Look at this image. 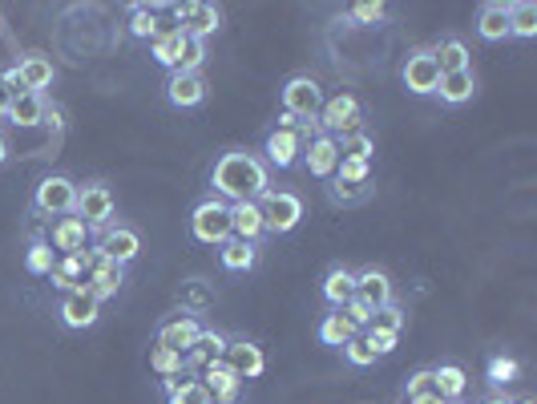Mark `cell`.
Returning <instances> with one entry per match:
<instances>
[{
    "label": "cell",
    "instance_id": "7dc6e473",
    "mask_svg": "<svg viewBox=\"0 0 537 404\" xmlns=\"http://www.w3.org/2000/svg\"><path fill=\"white\" fill-rule=\"evenodd\" d=\"M344 356H348V364H356V368H372V364H376V356L368 352V344H364L360 336H352V340L344 344Z\"/></svg>",
    "mask_w": 537,
    "mask_h": 404
},
{
    "label": "cell",
    "instance_id": "db71d44e",
    "mask_svg": "<svg viewBox=\"0 0 537 404\" xmlns=\"http://www.w3.org/2000/svg\"><path fill=\"white\" fill-rule=\"evenodd\" d=\"M9 162V138H5V130H0V166Z\"/></svg>",
    "mask_w": 537,
    "mask_h": 404
},
{
    "label": "cell",
    "instance_id": "5bb4252c",
    "mask_svg": "<svg viewBox=\"0 0 537 404\" xmlns=\"http://www.w3.org/2000/svg\"><path fill=\"white\" fill-rule=\"evenodd\" d=\"M198 336H202V324L194 316H186V312H178V316L158 324V348H170V352H182V356L194 348Z\"/></svg>",
    "mask_w": 537,
    "mask_h": 404
},
{
    "label": "cell",
    "instance_id": "277c9868",
    "mask_svg": "<svg viewBox=\"0 0 537 404\" xmlns=\"http://www.w3.org/2000/svg\"><path fill=\"white\" fill-rule=\"evenodd\" d=\"M77 207V182L69 174H45L33 190V211L41 219H65Z\"/></svg>",
    "mask_w": 537,
    "mask_h": 404
},
{
    "label": "cell",
    "instance_id": "7c38bea8",
    "mask_svg": "<svg viewBox=\"0 0 537 404\" xmlns=\"http://www.w3.org/2000/svg\"><path fill=\"white\" fill-rule=\"evenodd\" d=\"M223 364L247 384V380H255V376H263V368H267V356H263V348L255 344V340H227V352H223Z\"/></svg>",
    "mask_w": 537,
    "mask_h": 404
},
{
    "label": "cell",
    "instance_id": "4fadbf2b",
    "mask_svg": "<svg viewBox=\"0 0 537 404\" xmlns=\"http://www.w3.org/2000/svg\"><path fill=\"white\" fill-rule=\"evenodd\" d=\"M299 158H303V166H307V174H311V178H332V174H336V166H340L336 138H328V134L307 138Z\"/></svg>",
    "mask_w": 537,
    "mask_h": 404
},
{
    "label": "cell",
    "instance_id": "ba28073f",
    "mask_svg": "<svg viewBox=\"0 0 537 404\" xmlns=\"http://www.w3.org/2000/svg\"><path fill=\"white\" fill-rule=\"evenodd\" d=\"M93 251H97L101 259L118 263V267H130V263L142 255V235H138L134 227H126V223H114V227L97 231V243H93Z\"/></svg>",
    "mask_w": 537,
    "mask_h": 404
},
{
    "label": "cell",
    "instance_id": "816d5d0a",
    "mask_svg": "<svg viewBox=\"0 0 537 404\" xmlns=\"http://www.w3.org/2000/svg\"><path fill=\"white\" fill-rule=\"evenodd\" d=\"M9 106H13V93H9L5 85H0V118H5V114H9Z\"/></svg>",
    "mask_w": 537,
    "mask_h": 404
},
{
    "label": "cell",
    "instance_id": "6f0895ef",
    "mask_svg": "<svg viewBox=\"0 0 537 404\" xmlns=\"http://www.w3.org/2000/svg\"><path fill=\"white\" fill-rule=\"evenodd\" d=\"M453 404H461V400H453Z\"/></svg>",
    "mask_w": 537,
    "mask_h": 404
},
{
    "label": "cell",
    "instance_id": "d4e9b609",
    "mask_svg": "<svg viewBox=\"0 0 537 404\" xmlns=\"http://www.w3.org/2000/svg\"><path fill=\"white\" fill-rule=\"evenodd\" d=\"M437 93H441L445 106H465V101H473V93H477V77H473V69H461V73H441Z\"/></svg>",
    "mask_w": 537,
    "mask_h": 404
},
{
    "label": "cell",
    "instance_id": "f5cc1de1",
    "mask_svg": "<svg viewBox=\"0 0 537 404\" xmlns=\"http://www.w3.org/2000/svg\"><path fill=\"white\" fill-rule=\"evenodd\" d=\"M408 404H449V400L437 396V392H428V396H416V400H408Z\"/></svg>",
    "mask_w": 537,
    "mask_h": 404
},
{
    "label": "cell",
    "instance_id": "44dd1931",
    "mask_svg": "<svg viewBox=\"0 0 537 404\" xmlns=\"http://www.w3.org/2000/svg\"><path fill=\"white\" fill-rule=\"evenodd\" d=\"M45 114H49L45 93H17L5 118H9L13 126H21V130H33V126H45Z\"/></svg>",
    "mask_w": 537,
    "mask_h": 404
},
{
    "label": "cell",
    "instance_id": "4316f807",
    "mask_svg": "<svg viewBox=\"0 0 537 404\" xmlns=\"http://www.w3.org/2000/svg\"><path fill=\"white\" fill-rule=\"evenodd\" d=\"M223 352H227V336L202 328V336H198L194 348L186 352V372H190V368H206V364H214V360H223Z\"/></svg>",
    "mask_w": 537,
    "mask_h": 404
},
{
    "label": "cell",
    "instance_id": "484cf974",
    "mask_svg": "<svg viewBox=\"0 0 537 404\" xmlns=\"http://www.w3.org/2000/svg\"><path fill=\"white\" fill-rule=\"evenodd\" d=\"M182 45H186V33L178 29V25H170V29H162L154 41H150V57L162 65V69H178V57H182Z\"/></svg>",
    "mask_w": 537,
    "mask_h": 404
},
{
    "label": "cell",
    "instance_id": "ac0fdd59",
    "mask_svg": "<svg viewBox=\"0 0 537 404\" xmlns=\"http://www.w3.org/2000/svg\"><path fill=\"white\" fill-rule=\"evenodd\" d=\"M202 384H206V392H210L214 404H235L239 392H243V380H239L223 360H214V364L202 368Z\"/></svg>",
    "mask_w": 537,
    "mask_h": 404
},
{
    "label": "cell",
    "instance_id": "6da1fadb",
    "mask_svg": "<svg viewBox=\"0 0 537 404\" xmlns=\"http://www.w3.org/2000/svg\"><path fill=\"white\" fill-rule=\"evenodd\" d=\"M210 186H214V198L231 202V207L235 202H259L271 190V170L251 150H227L210 166Z\"/></svg>",
    "mask_w": 537,
    "mask_h": 404
},
{
    "label": "cell",
    "instance_id": "d6a6232c",
    "mask_svg": "<svg viewBox=\"0 0 537 404\" xmlns=\"http://www.w3.org/2000/svg\"><path fill=\"white\" fill-rule=\"evenodd\" d=\"M509 37H537V5L533 0H513L509 5Z\"/></svg>",
    "mask_w": 537,
    "mask_h": 404
},
{
    "label": "cell",
    "instance_id": "74e56055",
    "mask_svg": "<svg viewBox=\"0 0 537 404\" xmlns=\"http://www.w3.org/2000/svg\"><path fill=\"white\" fill-rule=\"evenodd\" d=\"M53 267H57L53 247H49L45 239H33L29 251H25V271H29V275H53Z\"/></svg>",
    "mask_w": 537,
    "mask_h": 404
},
{
    "label": "cell",
    "instance_id": "d590c367",
    "mask_svg": "<svg viewBox=\"0 0 537 404\" xmlns=\"http://www.w3.org/2000/svg\"><path fill=\"white\" fill-rule=\"evenodd\" d=\"M368 194H372V182H344L332 174V186H328L332 207H360V202H368Z\"/></svg>",
    "mask_w": 537,
    "mask_h": 404
},
{
    "label": "cell",
    "instance_id": "3957f363",
    "mask_svg": "<svg viewBox=\"0 0 537 404\" xmlns=\"http://www.w3.org/2000/svg\"><path fill=\"white\" fill-rule=\"evenodd\" d=\"M190 235L198 243H206V247H223L231 239V202L214 198V194L202 198L194 207V215H190Z\"/></svg>",
    "mask_w": 537,
    "mask_h": 404
},
{
    "label": "cell",
    "instance_id": "7a4b0ae2",
    "mask_svg": "<svg viewBox=\"0 0 537 404\" xmlns=\"http://www.w3.org/2000/svg\"><path fill=\"white\" fill-rule=\"evenodd\" d=\"M114 215H118V198L105 182H77V207H73V219H81L89 231H105L114 227Z\"/></svg>",
    "mask_w": 537,
    "mask_h": 404
},
{
    "label": "cell",
    "instance_id": "11a10c76",
    "mask_svg": "<svg viewBox=\"0 0 537 404\" xmlns=\"http://www.w3.org/2000/svg\"><path fill=\"white\" fill-rule=\"evenodd\" d=\"M481 404H509V396H505V392H493V396H485Z\"/></svg>",
    "mask_w": 537,
    "mask_h": 404
},
{
    "label": "cell",
    "instance_id": "e0dca14e",
    "mask_svg": "<svg viewBox=\"0 0 537 404\" xmlns=\"http://www.w3.org/2000/svg\"><path fill=\"white\" fill-rule=\"evenodd\" d=\"M263 162H267V170L275 166V170H291L295 162H299V154H303V138L295 134V130H271L267 138H263Z\"/></svg>",
    "mask_w": 537,
    "mask_h": 404
},
{
    "label": "cell",
    "instance_id": "836d02e7",
    "mask_svg": "<svg viewBox=\"0 0 537 404\" xmlns=\"http://www.w3.org/2000/svg\"><path fill=\"white\" fill-rule=\"evenodd\" d=\"M158 5H134L130 9V37H138V41H154L158 33H162V21H158Z\"/></svg>",
    "mask_w": 537,
    "mask_h": 404
},
{
    "label": "cell",
    "instance_id": "f1b7e54d",
    "mask_svg": "<svg viewBox=\"0 0 537 404\" xmlns=\"http://www.w3.org/2000/svg\"><path fill=\"white\" fill-rule=\"evenodd\" d=\"M166 404H214V400H210L202 380L174 376V380H166Z\"/></svg>",
    "mask_w": 537,
    "mask_h": 404
},
{
    "label": "cell",
    "instance_id": "b9f144b4",
    "mask_svg": "<svg viewBox=\"0 0 537 404\" xmlns=\"http://www.w3.org/2000/svg\"><path fill=\"white\" fill-rule=\"evenodd\" d=\"M202 65H206V41L186 37V45H182V57H178V69H174V73H202Z\"/></svg>",
    "mask_w": 537,
    "mask_h": 404
},
{
    "label": "cell",
    "instance_id": "e575fe53",
    "mask_svg": "<svg viewBox=\"0 0 537 404\" xmlns=\"http://www.w3.org/2000/svg\"><path fill=\"white\" fill-rule=\"evenodd\" d=\"M433 57H437V65H441V73H461V69H473L469 65V45L465 41H457V37H449V41H441L437 49H433Z\"/></svg>",
    "mask_w": 537,
    "mask_h": 404
},
{
    "label": "cell",
    "instance_id": "603a6c76",
    "mask_svg": "<svg viewBox=\"0 0 537 404\" xmlns=\"http://www.w3.org/2000/svg\"><path fill=\"white\" fill-rule=\"evenodd\" d=\"M267 231H263V215H259V202H235L231 207V239H243V243H259Z\"/></svg>",
    "mask_w": 537,
    "mask_h": 404
},
{
    "label": "cell",
    "instance_id": "60d3db41",
    "mask_svg": "<svg viewBox=\"0 0 537 404\" xmlns=\"http://www.w3.org/2000/svg\"><path fill=\"white\" fill-rule=\"evenodd\" d=\"M485 380H489L493 388L513 384V380H517V360H513V356H493V360L485 364Z\"/></svg>",
    "mask_w": 537,
    "mask_h": 404
},
{
    "label": "cell",
    "instance_id": "8d00e7d4",
    "mask_svg": "<svg viewBox=\"0 0 537 404\" xmlns=\"http://www.w3.org/2000/svg\"><path fill=\"white\" fill-rule=\"evenodd\" d=\"M336 150H340L344 162H372V158H376V142H372V134H364V130L336 138Z\"/></svg>",
    "mask_w": 537,
    "mask_h": 404
},
{
    "label": "cell",
    "instance_id": "30bf717a",
    "mask_svg": "<svg viewBox=\"0 0 537 404\" xmlns=\"http://www.w3.org/2000/svg\"><path fill=\"white\" fill-rule=\"evenodd\" d=\"M61 324L69 328V332H85V328H93L97 324V316H101V303L93 299V291L89 287H73V291H65L61 295Z\"/></svg>",
    "mask_w": 537,
    "mask_h": 404
},
{
    "label": "cell",
    "instance_id": "7bdbcfd3",
    "mask_svg": "<svg viewBox=\"0 0 537 404\" xmlns=\"http://www.w3.org/2000/svg\"><path fill=\"white\" fill-rule=\"evenodd\" d=\"M384 17H388V9L380 5V0H360V5L348 9V21L352 25H380Z\"/></svg>",
    "mask_w": 537,
    "mask_h": 404
},
{
    "label": "cell",
    "instance_id": "f907efd6",
    "mask_svg": "<svg viewBox=\"0 0 537 404\" xmlns=\"http://www.w3.org/2000/svg\"><path fill=\"white\" fill-rule=\"evenodd\" d=\"M0 85H5L13 97H17V93H25V85H21V69H17V65H9L5 73H0Z\"/></svg>",
    "mask_w": 537,
    "mask_h": 404
},
{
    "label": "cell",
    "instance_id": "9a60e30c",
    "mask_svg": "<svg viewBox=\"0 0 537 404\" xmlns=\"http://www.w3.org/2000/svg\"><path fill=\"white\" fill-rule=\"evenodd\" d=\"M356 303H364V308L376 316L380 308H388V303H392V279L380 267H364L356 275Z\"/></svg>",
    "mask_w": 537,
    "mask_h": 404
},
{
    "label": "cell",
    "instance_id": "8992f818",
    "mask_svg": "<svg viewBox=\"0 0 537 404\" xmlns=\"http://www.w3.org/2000/svg\"><path fill=\"white\" fill-rule=\"evenodd\" d=\"M319 110H324V89H319L315 77L299 73L283 85V114H291L295 122H315Z\"/></svg>",
    "mask_w": 537,
    "mask_h": 404
},
{
    "label": "cell",
    "instance_id": "f6af8a7d",
    "mask_svg": "<svg viewBox=\"0 0 537 404\" xmlns=\"http://www.w3.org/2000/svg\"><path fill=\"white\" fill-rule=\"evenodd\" d=\"M368 328H380V332L400 336V332H404V312L396 308V303H388V308H380V312L372 316V324H368Z\"/></svg>",
    "mask_w": 537,
    "mask_h": 404
},
{
    "label": "cell",
    "instance_id": "d6986e66",
    "mask_svg": "<svg viewBox=\"0 0 537 404\" xmlns=\"http://www.w3.org/2000/svg\"><path fill=\"white\" fill-rule=\"evenodd\" d=\"M122 283H126V267H118V263H110V259H97V267H93V271H89V279H85V287L93 291V299H97V303L118 299Z\"/></svg>",
    "mask_w": 537,
    "mask_h": 404
},
{
    "label": "cell",
    "instance_id": "cb8c5ba5",
    "mask_svg": "<svg viewBox=\"0 0 537 404\" xmlns=\"http://www.w3.org/2000/svg\"><path fill=\"white\" fill-rule=\"evenodd\" d=\"M17 69H21V85H25V93H45V89L57 81L53 61H49V57H41V53L21 57V61H17Z\"/></svg>",
    "mask_w": 537,
    "mask_h": 404
},
{
    "label": "cell",
    "instance_id": "7402d4cb",
    "mask_svg": "<svg viewBox=\"0 0 537 404\" xmlns=\"http://www.w3.org/2000/svg\"><path fill=\"white\" fill-rule=\"evenodd\" d=\"M477 37L497 45V41H509V5H501V0H489V5H481L477 13Z\"/></svg>",
    "mask_w": 537,
    "mask_h": 404
},
{
    "label": "cell",
    "instance_id": "2e32d148",
    "mask_svg": "<svg viewBox=\"0 0 537 404\" xmlns=\"http://www.w3.org/2000/svg\"><path fill=\"white\" fill-rule=\"evenodd\" d=\"M166 101H170L174 110H198L202 101H206V77L202 73H170Z\"/></svg>",
    "mask_w": 537,
    "mask_h": 404
},
{
    "label": "cell",
    "instance_id": "ffe728a7",
    "mask_svg": "<svg viewBox=\"0 0 537 404\" xmlns=\"http://www.w3.org/2000/svg\"><path fill=\"white\" fill-rule=\"evenodd\" d=\"M45 243L53 247V255H57V251H61V255H77V251H85V243H89V227H85L81 219L65 215V219L53 223V235H49Z\"/></svg>",
    "mask_w": 537,
    "mask_h": 404
},
{
    "label": "cell",
    "instance_id": "681fc988",
    "mask_svg": "<svg viewBox=\"0 0 537 404\" xmlns=\"http://www.w3.org/2000/svg\"><path fill=\"white\" fill-rule=\"evenodd\" d=\"M428 392H437V384H433V368H420V372L408 380V400L428 396Z\"/></svg>",
    "mask_w": 537,
    "mask_h": 404
},
{
    "label": "cell",
    "instance_id": "4dcf8cb0",
    "mask_svg": "<svg viewBox=\"0 0 537 404\" xmlns=\"http://www.w3.org/2000/svg\"><path fill=\"white\" fill-rule=\"evenodd\" d=\"M219 259L227 271H251L259 263V243H243V239H227L219 247Z\"/></svg>",
    "mask_w": 537,
    "mask_h": 404
},
{
    "label": "cell",
    "instance_id": "1f68e13d",
    "mask_svg": "<svg viewBox=\"0 0 537 404\" xmlns=\"http://www.w3.org/2000/svg\"><path fill=\"white\" fill-rule=\"evenodd\" d=\"M433 384H437V396H445V400L453 404V400L465 396L469 376H465V368H457V364H441V368H433Z\"/></svg>",
    "mask_w": 537,
    "mask_h": 404
},
{
    "label": "cell",
    "instance_id": "f35d334b",
    "mask_svg": "<svg viewBox=\"0 0 537 404\" xmlns=\"http://www.w3.org/2000/svg\"><path fill=\"white\" fill-rule=\"evenodd\" d=\"M356 332H352V324L340 316V312H332V316H324V324H319V340H324L328 348H344L348 340H352Z\"/></svg>",
    "mask_w": 537,
    "mask_h": 404
},
{
    "label": "cell",
    "instance_id": "c3c4849f",
    "mask_svg": "<svg viewBox=\"0 0 537 404\" xmlns=\"http://www.w3.org/2000/svg\"><path fill=\"white\" fill-rule=\"evenodd\" d=\"M340 316H344V320L352 324V332H356V336H360V332H364V328L372 324V312L364 308V303H356V299L348 303V308H340Z\"/></svg>",
    "mask_w": 537,
    "mask_h": 404
},
{
    "label": "cell",
    "instance_id": "52a82bcc",
    "mask_svg": "<svg viewBox=\"0 0 537 404\" xmlns=\"http://www.w3.org/2000/svg\"><path fill=\"white\" fill-rule=\"evenodd\" d=\"M315 130L328 134V138H344V134H356L360 130V101L352 93H336L324 101V110L315 118Z\"/></svg>",
    "mask_w": 537,
    "mask_h": 404
},
{
    "label": "cell",
    "instance_id": "83f0119b",
    "mask_svg": "<svg viewBox=\"0 0 537 404\" xmlns=\"http://www.w3.org/2000/svg\"><path fill=\"white\" fill-rule=\"evenodd\" d=\"M324 299L332 303L336 312L348 308V303L356 299V275H352L348 267H332V271L324 275Z\"/></svg>",
    "mask_w": 537,
    "mask_h": 404
},
{
    "label": "cell",
    "instance_id": "9f6ffc18",
    "mask_svg": "<svg viewBox=\"0 0 537 404\" xmlns=\"http://www.w3.org/2000/svg\"><path fill=\"white\" fill-rule=\"evenodd\" d=\"M509 404H533V400H529V396H521V400H509Z\"/></svg>",
    "mask_w": 537,
    "mask_h": 404
},
{
    "label": "cell",
    "instance_id": "ee69618b",
    "mask_svg": "<svg viewBox=\"0 0 537 404\" xmlns=\"http://www.w3.org/2000/svg\"><path fill=\"white\" fill-rule=\"evenodd\" d=\"M360 340L368 344V352H372V356H392V352H396V344H400V336L380 332V328H364V336H360Z\"/></svg>",
    "mask_w": 537,
    "mask_h": 404
},
{
    "label": "cell",
    "instance_id": "f546056e",
    "mask_svg": "<svg viewBox=\"0 0 537 404\" xmlns=\"http://www.w3.org/2000/svg\"><path fill=\"white\" fill-rule=\"evenodd\" d=\"M178 303H182V312H186V316L198 320V316L210 308V303H214V291H210L206 279H186V283L178 287Z\"/></svg>",
    "mask_w": 537,
    "mask_h": 404
},
{
    "label": "cell",
    "instance_id": "ab89813d",
    "mask_svg": "<svg viewBox=\"0 0 537 404\" xmlns=\"http://www.w3.org/2000/svg\"><path fill=\"white\" fill-rule=\"evenodd\" d=\"M150 368L162 380H174V376H186V356L182 352H170V348H154L150 352Z\"/></svg>",
    "mask_w": 537,
    "mask_h": 404
},
{
    "label": "cell",
    "instance_id": "9c48e42d",
    "mask_svg": "<svg viewBox=\"0 0 537 404\" xmlns=\"http://www.w3.org/2000/svg\"><path fill=\"white\" fill-rule=\"evenodd\" d=\"M400 81H404V89L416 93V97L437 93V85H441V65H437L433 49H412V53L404 57V65H400Z\"/></svg>",
    "mask_w": 537,
    "mask_h": 404
},
{
    "label": "cell",
    "instance_id": "bcb514c9",
    "mask_svg": "<svg viewBox=\"0 0 537 404\" xmlns=\"http://www.w3.org/2000/svg\"><path fill=\"white\" fill-rule=\"evenodd\" d=\"M336 178H344V182H372V162H344L340 158Z\"/></svg>",
    "mask_w": 537,
    "mask_h": 404
},
{
    "label": "cell",
    "instance_id": "5b68a950",
    "mask_svg": "<svg viewBox=\"0 0 537 404\" xmlns=\"http://www.w3.org/2000/svg\"><path fill=\"white\" fill-rule=\"evenodd\" d=\"M259 215H263L267 235H291L303 219V198L291 194V190H267L259 198Z\"/></svg>",
    "mask_w": 537,
    "mask_h": 404
},
{
    "label": "cell",
    "instance_id": "8fae6325",
    "mask_svg": "<svg viewBox=\"0 0 537 404\" xmlns=\"http://www.w3.org/2000/svg\"><path fill=\"white\" fill-rule=\"evenodd\" d=\"M170 13L178 17V29L186 37H194V41H206L210 33H219V25H223V9L219 5H174Z\"/></svg>",
    "mask_w": 537,
    "mask_h": 404
}]
</instances>
